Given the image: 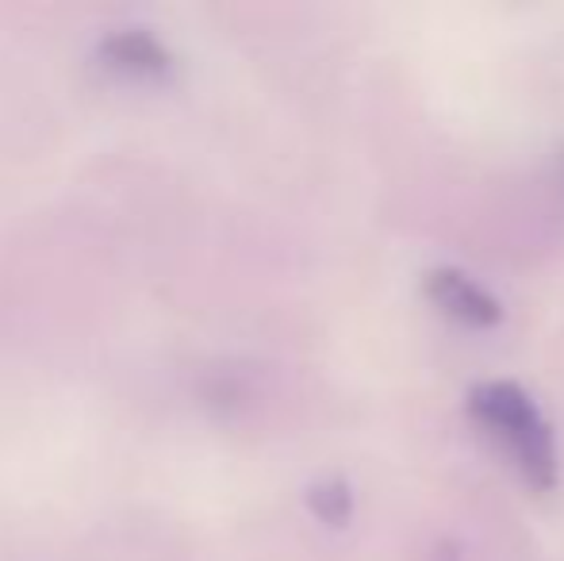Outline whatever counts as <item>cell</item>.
Here are the masks:
<instances>
[{"label":"cell","mask_w":564,"mask_h":561,"mask_svg":"<svg viewBox=\"0 0 564 561\" xmlns=\"http://www.w3.org/2000/svg\"><path fill=\"white\" fill-rule=\"evenodd\" d=\"M100 62L131 77H162L173 69V51L150 28H119L108 31L97 46Z\"/></svg>","instance_id":"3"},{"label":"cell","mask_w":564,"mask_h":561,"mask_svg":"<svg viewBox=\"0 0 564 561\" xmlns=\"http://www.w3.org/2000/svg\"><path fill=\"white\" fill-rule=\"evenodd\" d=\"M423 292L438 312H446L449 320L465 323V327L488 331L503 320V304H499L480 281L453 270V266H438V270L426 273Z\"/></svg>","instance_id":"2"},{"label":"cell","mask_w":564,"mask_h":561,"mask_svg":"<svg viewBox=\"0 0 564 561\" xmlns=\"http://www.w3.org/2000/svg\"><path fill=\"white\" fill-rule=\"evenodd\" d=\"M468 412L484 427L488 439H496L522 473L530 488L550 493L557 485V442L553 427L538 412L530 392L514 381H480L468 392Z\"/></svg>","instance_id":"1"},{"label":"cell","mask_w":564,"mask_h":561,"mask_svg":"<svg viewBox=\"0 0 564 561\" xmlns=\"http://www.w3.org/2000/svg\"><path fill=\"white\" fill-rule=\"evenodd\" d=\"M307 508H312L323 524L341 527L354 516V493H349V485L341 477L319 481V485H312V493H307Z\"/></svg>","instance_id":"4"}]
</instances>
